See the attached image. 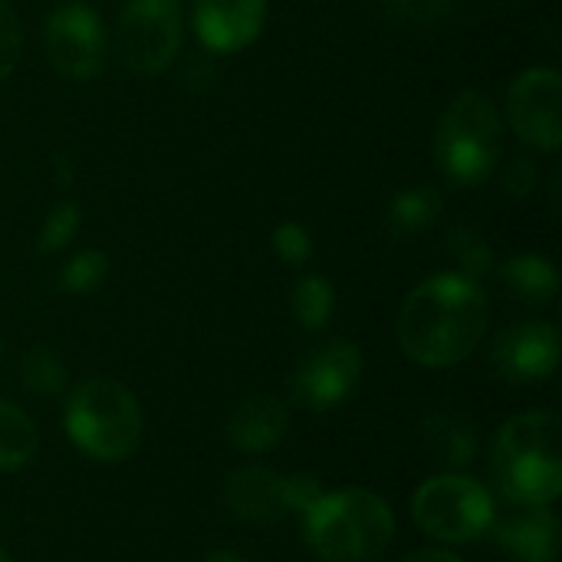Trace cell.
Instances as JSON below:
<instances>
[{
    "instance_id": "cell-14",
    "label": "cell",
    "mask_w": 562,
    "mask_h": 562,
    "mask_svg": "<svg viewBox=\"0 0 562 562\" xmlns=\"http://www.w3.org/2000/svg\"><path fill=\"white\" fill-rule=\"evenodd\" d=\"M497 547L517 562H557L560 553V520L550 507L514 504L504 517L491 524Z\"/></svg>"
},
{
    "instance_id": "cell-26",
    "label": "cell",
    "mask_w": 562,
    "mask_h": 562,
    "mask_svg": "<svg viewBox=\"0 0 562 562\" xmlns=\"http://www.w3.org/2000/svg\"><path fill=\"white\" fill-rule=\"evenodd\" d=\"M20 49H23L20 16H16V10L7 0H0V82L16 69Z\"/></svg>"
},
{
    "instance_id": "cell-20",
    "label": "cell",
    "mask_w": 562,
    "mask_h": 562,
    "mask_svg": "<svg viewBox=\"0 0 562 562\" xmlns=\"http://www.w3.org/2000/svg\"><path fill=\"white\" fill-rule=\"evenodd\" d=\"M290 310H293V319L306 329H323L329 319H333V310H336V290L326 277H300L293 283V293H290Z\"/></svg>"
},
{
    "instance_id": "cell-4",
    "label": "cell",
    "mask_w": 562,
    "mask_h": 562,
    "mask_svg": "<svg viewBox=\"0 0 562 562\" xmlns=\"http://www.w3.org/2000/svg\"><path fill=\"white\" fill-rule=\"evenodd\" d=\"M63 425L69 441L102 464H119L142 445V408L135 395L105 375L86 379L69 392Z\"/></svg>"
},
{
    "instance_id": "cell-16",
    "label": "cell",
    "mask_w": 562,
    "mask_h": 562,
    "mask_svg": "<svg viewBox=\"0 0 562 562\" xmlns=\"http://www.w3.org/2000/svg\"><path fill=\"white\" fill-rule=\"evenodd\" d=\"M497 277H501L504 290L527 306H547L560 290V273H557L553 260H547L540 254H520V257L504 260L497 267Z\"/></svg>"
},
{
    "instance_id": "cell-18",
    "label": "cell",
    "mask_w": 562,
    "mask_h": 562,
    "mask_svg": "<svg viewBox=\"0 0 562 562\" xmlns=\"http://www.w3.org/2000/svg\"><path fill=\"white\" fill-rule=\"evenodd\" d=\"M441 207H445V201L435 188H405L392 198L389 231L395 237H415L438 221Z\"/></svg>"
},
{
    "instance_id": "cell-19",
    "label": "cell",
    "mask_w": 562,
    "mask_h": 562,
    "mask_svg": "<svg viewBox=\"0 0 562 562\" xmlns=\"http://www.w3.org/2000/svg\"><path fill=\"white\" fill-rule=\"evenodd\" d=\"M36 448H40V435L30 415L13 402L0 398V471L23 468L36 454Z\"/></svg>"
},
{
    "instance_id": "cell-30",
    "label": "cell",
    "mask_w": 562,
    "mask_h": 562,
    "mask_svg": "<svg viewBox=\"0 0 562 562\" xmlns=\"http://www.w3.org/2000/svg\"><path fill=\"white\" fill-rule=\"evenodd\" d=\"M204 562H244L237 553H231V550H214V553H207V560Z\"/></svg>"
},
{
    "instance_id": "cell-10",
    "label": "cell",
    "mask_w": 562,
    "mask_h": 562,
    "mask_svg": "<svg viewBox=\"0 0 562 562\" xmlns=\"http://www.w3.org/2000/svg\"><path fill=\"white\" fill-rule=\"evenodd\" d=\"M507 119L517 138L537 151H557L562 142V76L550 66L524 69L507 89Z\"/></svg>"
},
{
    "instance_id": "cell-9",
    "label": "cell",
    "mask_w": 562,
    "mask_h": 562,
    "mask_svg": "<svg viewBox=\"0 0 562 562\" xmlns=\"http://www.w3.org/2000/svg\"><path fill=\"white\" fill-rule=\"evenodd\" d=\"M43 40L53 69L72 82H89L105 66V23L86 3H59L46 20Z\"/></svg>"
},
{
    "instance_id": "cell-25",
    "label": "cell",
    "mask_w": 562,
    "mask_h": 562,
    "mask_svg": "<svg viewBox=\"0 0 562 562\" xmlns=\"http://www.w3.org/2000/svg\"><path fill=\"white\" fill-rule=\"evenodd\" d=\"M273 250L280 254L283 263L290 267H303L313 257V237L300 221H283L273 231Z\"/></svg>"
},
{
    "instance_id": "cell-28",
    "label": "cell",
    "mask_w": 562,
    "mask_h": 562,
    "mask_svg": "<svg viewBox=\"0 0 562 562\" xmlns=\"http://www.w3.org/2000/svg\"><path fill=\"white\" fill-rule=\"evenodd\" d=\"M504 191L514 198H527L533 194V188L540 184V165L530 155H517L507 168H504Z\"/></svg>"
},
{
    "instance_id": "cell-31",
    "label": "cell",
    "mask_w": 562,
    "mask_h": 562,
    "mask_svg": "<svg viewBox=\"0 0 562 562\" xmlns=\"http://www.w3.org/2000/svg\"><path fill=\"white\" fill-rule=\"evenodd\" d=\"M0 562H10V557H7V550L0 547Z\"/></svg>"
},
{
    "instance_id": "cell-7",
    "label": "cell",
    "mask_w": 562,
    "mask_h": 562,
    "mask_svg": "<svg viewBox=\"0 0 562 562\" xmlns=\"http://www.w3.org/2000/svg\"><path fill=\"white\" fill-rule=\"evenodd\" d=\"M326 491L319 487L316 477L310 474H277L270 468H240L227 477L224 484V504L227 510L257 527L280 524L286 517H300L323 497Z\"/></svg>"
},
{
    "instance_id": "cell-1",
    "label": "cell",
    "mask_w": 562,
    "mask_h": 562,
    "mask_svg": "<svg viewBox=\"0 0 562 562\" xmlns=\"http://www.w3.org/2000/svg\"><path fill=\"white\" fill-rule=\"evenodd\" d=\"M491 319L487 293L461 273L422 280L398 310V346L425 369L464 362L484 339Z\"/></svg>"
},
{
    "instance_id": "cell-23",
    "label": "cell",
    "mask_w": 562,
    "mask_h": 562,
    "mask_svg": "<svg viewBox=\"0 0 562 562\" xmlns=\"http://www.w3.org/2000/svg\"><path fill=\"white\" fill-rule=\"evenodd\" d=\"M105 277H109V257L89 247L66 260V267L59 270V290L69 296H86L95 293L105 283Z\"/></svg>"
},
{
    "instance_id": "cell-6",
    "label": "cell",
    "mask_w": 562,
    "mask_h": 562,
    "mask_svg": "<svg viewBox=\"0 0 562 562\" xmlns=\"http://www.w3.org/2000/svg\"><path fill=\"white\" fill-rule=\"evenodd\" d=\"M415 524L441 543H474L497 517L494 494L464 474H438L425 481L412 501Z\"/></svg>"
},
{
    "instance_id": "cell-21",
    "label": "cell",
    "mask_w": 562,
    "mask_h": 562,
    "mask_svg": "<svg viewBox=\"0 0 562 562\" xmlns=\"http://www.w3.org/2000/svg\"><path fill=\"white\" fill-rule=\"evenodd\" d=\"M448 250H451V257L461 267L458 273L468 277V280H481V277H487L494 270V250H491L487 237L477 227L458 224L448 234Z\"/></svg>"
},
{
    "instance_id": "cell-29",
    "label": "cell",
    "mask_w": 562,
    "mask_h": 562,
    "mask_svg": "<svg viewBox=\"0 0 562 562\" xmlns=\"http://www.w3.org/2000/svg\"><path fill=\"white\" fill-rule=\"evenodd\" d=\"M402 562H464L461 557L448 553V550H418L412 557H405Z\"/></svg>"
},
{
    "instance_id": "cell-24",
    "label": "cell",
    "mask_w": 562,
    "mask_h": 562,
    "mask_svg": "<svg viewBox=\"0 0 562 562\" xmlns=\"http://www.w3.org/2000/svg\"><path fill=\"white\" fill-rule=\"evenodd\" d=\"M79 224H82L79 204H76V201H59V204L49 211V217L43 221V227H40L36 250H40V254H56V250H63V247L76 237Z\"/></svg>"
},
{
    "instance_id": "cell-2",
    "label": "cell",
    "mask_w": 562,
    "mask_h": 562,
    "mask_svg": "<svg viewBox=\"0 0 562 562\" xmlns=\"http://www.w3.org/2000/svg\"><path fill=\"white\" fill-rule=\"evenodd\" d=\"M494 484L507 504L550 507L562 494V418L527 412L510 418L491 454Z\"/></svg>"
},
{
    "instance_id": "cell-17",
    "label": "cell",
    "mask_w": 562,
    "mask_h": 562,
    "mask_svg": "<svg viewBox=\"0 0 562 562\" xmlns=\"http://www.w3.org/2000/svg\"><path fill=\"white\" fill-rule=\"evenodd\" d=\"M425 448L445 468H468L477 458V428L454 412H435L425 422Z\"/></svg>"
},
{
    "instance_id": "cell-3",
    "label": "cell",
    "mask_w": 562,
    "mask_h": 562,
    "mask_svg": "<svg viewBox=\"0 0 562 562\" xmlns=\"http://www.w3.org/2000/svg\"><path fill=\"white\" fill-rule=\"evenodd\" d=\"M303 537L326 562H372L395 537L392 507L362 487L323 494L303 514Z\"/></svg>"
},
{
    "instance_id": "cell-5",
    "label": "cell",
    "mask_w": 562,
    "mask_h": 562,
    "mask_svg": "<svg viewBox=\"0 0 562 562\" xmlns=\"http://www.w3.org/2000/svg\"><path fill=\"white\" fill-rule=\"evenodd\" d=\"M504 151V119L491 95L461 92L441 112L435 128V161L458 188L484 184Z\"/></svg>"
},
{
    "instance_id": "cell-8",
    "label": "cell",
    "mask_w": 562,
    "mask_h": 562,
    "mask_svg": "<svg viewBox=\"0 0 562 562\" xmlns=\"http://www.w3.org/2000/svg\"><path fill=\"white\" fill-rule=\"evenodd\" d=\"M184 40L181 0H125L115 43L125 66L138 76L165 72Z\"/></svg>"
},
{
    "instance_id": "cell-22",
    "label": "cell",
    "mask_w": 562,
    "mask_h": 562,
    "mask_svg": "<svg viewBox=\"0 0 562 562\" xmlns=\"http://www.w3.org/2000/svg\"><path fill=\"white\" fill-rule=\"evenodd\" d=\"M20 375L33 395L56 398L66 392V366L59 362V356L49 346H33L20 362Z\"/></svg>"
},
{
    "instance_id": "cell-11",
    "label": "cell",
    "mask_w": 562,
    "mask_h": 562,
    "mask_svg": "<svg viewBox=\"0 0 562 562\" xmlns=\"http://www.w3.org/2000/svg\"><path fill=\"white\" fill-rule=\"evenodd\" d=\"M362 379V352L346 339H329L316 346L290 375V395L300 408L329 412L342 405Z\"/></svg>"
},
{
    "instance_id": "cell-13",
    "label": "cell",
    "mask_w": 562,
    "mask_h": 562,
    "mask_svg": "<svg viewBox=\"0 0 562 562\" xmlns=\"http://www.w3.org/2000/svg\"><path fill=\"white\" fill-rule=\"evenodd\" d=\"M267 23V0H194V33L211 53H240Z\"/></svg>"
},
{
    "instance_id": "cell-12",
    "label": "cell",
    "mask_w": 562,
    "mask_h": 562,
    "mask_svg": "<svg viewBox=\"0 0 562 562\" xmlns=\"http://www.w3.org/2000/svg\"><path fill=\"white\" fill-rule=\"evenodd\" d=\"M491 359L497 375L514 385L543 382L560 366V329L543 319L517 323L494 339Z\"/></svg>"
},
{
    "instance_id": "cell-15",
    "label": "cell",
    "mask_w": 562,
    "mask_h": 562,
    "mask_svg": "<svg viewBox=\"0 0 562 562\" xmlns=\"http://www.w3.org/2000/svg\"><path fill=\"white\" fill-rule=\"evenodd\" d=\"M290 428V412L273 395L244 398L227 418V441L240 454H267L273 451Z\"/></svg>"
},
{
    "instance_id": "cell-27",
    "label": "cell",
    "mask_w": 562,
    "mask_h": 562,
    "mask_svg": "<svg viewBox=\"0 0 562 562\" xmlns=\"http://www.w3.org/2000/svg\"><path fill=\"white\" fill-rule=\"evenodd\" d=\"M395 20L412 26H435L448 16L451 0H385Z\"/></svg>"
}]
</instances>
